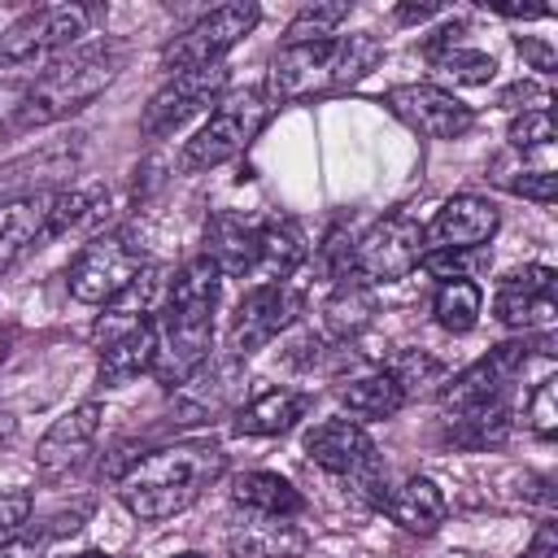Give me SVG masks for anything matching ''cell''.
<instances>
[{"instance_id":"42","label":"cell","mask_w":558,"mask_h":558,"mask_svg":"<svg viewBox=\"0 0 558 558\" xmlns=\"http://www.w3.org/2000/svg\"><path fill=\"white\" fill-rule=\"evenodd\" d=\"M519 52L532 57L536 70H554V48H545V44H536V39H519Z\"/></svg>"},{"instance_id":"4","label":"cell","mask_w":558,"mask_h":558,"mask_svg":"<svg viewBox=\"0 0 558 558\" xmlns=\"http://www.w3.org/2000/svg\"><path fill=\"white\" fill-rule=\"evenodd\" d=\"M266 118H270V100L262 87H244L235 96H222L218 109L205 118V126L183 144L179 170H214V166L240 157L257 140Z\"/></svg>"},{"instance_id":"25","label":"cell","mask_w":558,"mask_h":558,"mask_svg":"<svg viewBox=\"0 0 558 558\" xmlns=\"http://www.w3.org/2000/svg\"><path fill=\"white\" fill-rule=\"evenodd\" d=\"M253 227L235 214H214L205 227V257L218 266V275H248L253 262Z\"/></svg>"},{"instance_id":"38","label":"cell","mask_w":558,"mask_h":558,"mask_svg":"<svg viewBox=\"0 0 558 558\" xmlns=\"http://www.w3.org/2000/svg\"><path fill=\"white\" fill-rule=\"evenodd\" d=\"M501 105H510V109H549V87L545 83H536V78H523V83H514L506 96H501Z\"/></svg>"},{"instance_id":"15","label":"cell","mask_w":558,"mask_h":558,"mask_svg":"<svg viewBox=\"0 0 558 558\" xmlns=\"http://www.w3.org/2000/svg\"><path fill=\"white\" fill-rule=\"evenodd\" d=\"M501 227V214L493 201L484 196H453L436 209V218L423 227V244L432 253H449V248H484Z\"/></svg>"},{"instance_id":"24","label":"cell","mask_w":558,"mask_h":558,"mask_svg":"<svg viewBox=\"0 0 558 558\" xmlns=\"http://www.w3.org/2000/svg\"><path fill=\"white\" fill-rule=\"evenodd\" d=\"M305 397L292 388H270L262 397H253L248 405L235 410V432L240 436H283L288 427H296V418L305 414Z\"/></svg>"},{"instance_id":"17","label":"cell","mask_w":558,"mask_h":558,"mask_svg":"<svg viewBox=\"0 0 558 558\" xmlns=\"http://www.w3.org/2000/svg\"><path fill=\"white\" fill-rule=\"evenodd\" d=\"M331 57H336V35L314 44H283L270 57V78L262 87L266 100H296L331 87Z\"/></svg>"},{"instance_id":"36","label":"cell","mask_w":558,"mask_h":558,"mask_svg":"<svg viewBox=\"0 0 558 558\" xmlns=\"http://www.w3.org/2000/svg\"><path fill=\"white\" fill-rule=\"evenodd\" d=\"M554 140V113L549 109H527L510 122V144L514 148H541Z\"/></svg>"},{"instance_id":"8","label":"cell","mask_w":558,"mask_h":558,"mask_svg":"<svg viewBox=\"0 0 558 558\" xmlns=\"http://www.w3.org/2000/svg\"><path fill=\"white\" fill-rule=\"evenodd\" d=\"M423 222L410 214V209H392L388 218H379L357 244H353V270L371 283H392V279H405L410 270L423 266Z\"/></svg>"},{"instance_id":"30","label":"cell","mask_w":558,"mask_h":558,"mask_svg":"<svg viewBox=\"0 0 558 558\" xmlns=\"http://www.w3.org/2000/svg\"><path fill=\"white\" fill-rule=\"evenodd\" d=\"M506 432H510V410H506V401H493V405H480V410H462V414L449 418V440L471 445V449L501 445Z\"/></svg>"},{"instance_id":"10","label":"cell","mask_w":558,"mask_h":558,"mask_svg":"<svg viewBox=\"0 0 558 558\" xmlns=\"http://www.w3.org/2000/svg\"><path fill=\"white\" fill-rule=\"evenodd\" d=\"M384 105L392 109V118H401L410 131H418L427 140H458L475 122L471 105H462L453 92L432 87V83H401L384 96Z\"/></svg>"},{"instance_id":"21","label":"cell","mask_w":558,"mask_h":558,"mask_svg":"<svg viewBox=\"0 0 558 558\" xmlns=\"http://www.w3.org/2000/svg\"><path fill=\"white\" fill-rule=\"evenodd\" d=\"M52 196H57V192H35V196L0 201V275H4L35 240H44Z\"/></svg>"},{"instance_id":"29","label":"cell","mask_w":558,"mask_h":558,"mask_svg":"<svg viewBox=\"0 0 558 558\" xmlns=\"http://www.w3.org/2000/svg\"><path fill=\"white\" fill-rule=\"evenodd\" d=\"M480 305H484V292L475 279H440L436 296H432V314L445 331L462 336L480 323Z\"/></svg>"},{"instance_id":"43","label":"cell","mask_w":558,"mask_h":558,"mask_svg":"<svg viewBox=\"0 0 558 558\" xmlns=\"http://www.w3.org/2000/svg\"><path fill=\"white\" fill-rule=\"evenodd\" d=\"M0 558H39L35 541H0Z\"/></svg>"},{"instance_id":"5","label":"cell","mask_w":558,"mask_h":558,"mask_svg":"<svg viewBox=\"0 0 558 558\" xmlns=\"http://www.w3.org/2000/svg\"><path fill=\"white\" fill-rule=\"evenodd\" d=\"M262 9L253 0H235V4H218L209 13H201L183 35H174L161 48V70L170 74H187V70H205V65H222V57L257 26Z\"/></svg>"},{"instance_id":"2","label":"cell","mask_w":558,"mask_h":558,"mask_svg":"<svg viewBox=\"0 0 558 558\" xmlns=\"http://www.w3.org/2000/svg\"><path fill=\"white\" fill-rule=\"evenodd\" d=\"M227 466V453L218 440H179L144 453L122 480H118V501L144 519H170L183 514Z\"/></svg>"},{"instance_id":"20","label":"cell","mask_w":558,"mask_h":558,"mask_svg":"<svg viewBox=\"0 0 558 558\" xmlns=\"http://www.w3.org/2000/svg\"><path fill=\"white\" fill-rule=\"evenodd\" d=\"M305 262V235L292 218H270L253 227V262L248 279L257 283H283Z\"/></svg>"},{"instance_id":"37","label":"cell","mask_w":558,"mask_h":558,"mask_svg":"<svg viewBox=\"0 0 558 558\" xmlns=\"http://www.w3.org/2000/svg\"><path fill=\"white\" fill-rule=\"evenodd\" d=\"M35 510V497L26 488H0V541H9Z\"/></svg>"},{"instance_id":"9","label":"cell","mask_w":558,"mask_h":558,"mask_svg":"<svg viewBox=\"0 0 558 558\" xmlns=\"http://www.w3.org/2000/svg\"><path fill=\"white\" fill-rule=\"evenodd\" d=\"M296 314H301V292H296L292 283H253V288L240 296L235 318H231V331H227L231 357L257 353V349L270 344Z\"/></svg>"},{"instance_id":"7","label":"cell","mask_w":558,"mask_h":558,"mask_svg":"<svg viewBox=\"0 0 558 558\" xmlns=\"http://www.w3.org/2000/svg\"><path fill=\"white\" fill-rule=\"evenodd\" d=\"M144 253L131 235L113 231V235H96L92 244L78 248V257L70 262L65 270V283H70V296L83 301V305H105L113 301L140 270H144Z\"/></svg>"},{"instance_id":"22","label":"cell","mask_w":558,"mask_h":558,"mask_svg":"<svg viewBox=\"0 0 558 558\" xmlns=\"http://www.w3.org/2000/svg\"><path fill=\"white\" fill-rule=\"evenodd\" d=\"M379 506L388 510V519H392V523H401L405 532H418V536H432V532L445 523V514H449L445 493H440L427 475L405 480L397 493L379 497Z\"/></svg>"},{"instance_id":"16","label":"cell","mask_w":558,"mask_h":558,"mask_svg":"<svg viewBox=\"0 0 558 558\" xmlns=\"http://www.w3.org/2000/svg\"><path fill=\"white\" fill-rule=\"evenodd\" d=\"M305 453L310 462H318L331 475H349V480H375L379 458H375V440L362 432V423L353 418H327L305 436Z\"/></svg>"},{"instance_id":"11","label":"cell","mask_w":558,"mask_h":558,"mask_svg":"<svg viewBox=\"0 0 558 558\" xmlns=\"http://www.w3.org/2000/svg\"><path fill=\"white\" fill-rule=\"evenodd\" d=\"M222 87H227V65H205V70L170 74V83L144 105L140 135H144V140H157V135L174 131L183 118H192L196 109H205L209 100H218Z\"/></svg>"},{"instance_id":"13","label":"cell","mask_w":558,"mask_h":558,"mask_svg":"<svg viewBox=\"0 0 558 558\" xmlns=\"http://www.w3.org/2000/svg\"><path fill=\"white\" fill-rule=\"evenodd\" d=\"M166 292H170V270H166V266H144L113 301H105V310H100V318H96V327H92L96 349L113 344V340L126 336V331L148 327L153 314L161 310Z\"/></svg>"},{"instance_id":"6","label":"cell","mask_w":558,"mask_h":558,"mask_svg":"<svg viewBox=\"0 0 558 558\" xmlns=\"http://www.w3.org/2000/svg\"><path fill=\"white\" fill-rule=\"evenodd\" d=\"M92 26V9L87 4H48L35 9L26 17H17L4 35H0V70H26L39 65L44 57L70 48L78 35H87Z\"/></svg>"},{"instance_id":"27","label":"cell","mask_w":558,"mask_h":558,"mask_svg":"<svg viewBox=\"0 0 558 558\" xmlns=\"http://www.w3.org/2000/svg\"><path fill=\"white\" fill-rule=\"evenodd\" d=\"M153 349H157L153 323L140 327V331L118 336L113 344L100 349V379L105 384H131L135 375H148L153 371Z\"/></svg>"},{"instance_id":"1","label":"cell","mask_w":558,"mask_h":558,"mask_svg":"<svg viewBox=\"0 0 558 558\" xmlns=\"http://www.w3.org/2000/svg\"><path fill=\"white\" fill-rule=\"evenodd\" d=\"M218 266L201 253L179 275H170V292L161 301V318H153V379L161 388H183L209 357L214 340V310H218Z\"/></svg>"},{"instance_id":"12","label":"cell","mask_w":558,"mask_h":558,"mask_svg":"<svg viewBox=\"0 0 558 558\" xmlns=\"http://www.w3.org/2000/svg\"><path fill=\"white\" fill-rule=\"evenodd\" d=\"M523 362H527V344L523 340H510V344L488 349L480 362H471L462 375H453L440 388V405L453 410V414H462V410H480V405L501 401L506 384L523 371Z\"/></svg>"},{"instance_id":"39","label":"cell","mask_w":558,"mask_h":558,"mask_svg":"<svg viewBox=\"0 0 558 558\" xmlns=\"http://www.w3.org/2000/svg\"><path fill=\"white\" fill-rule=\"evenodd\" d=\"M510 192L549 205V201H554V174H549V170H532V174H523V179H510Z\"/></svg>"},{"instance_id":"3","label":"cell","mask_w":558,"mask_h":558,"mask_svg":"<svg viewBox=\"0 0 558 558\" xmlns=\"http://www.w3.org/2000/svg\"><path fill=\"white\" fill-rule=\"evenodd\" d=\"M122 70V48L113 44H87L74 48L57 61H48L31 83L26 96L13 113V131H35V126H52L78 109H87Z\"/></svg>"},{"instance_id":"31","label":"cell","mask_w":558,"mask_h":558,"mask_svg":"<svg viewBox=\"0 0 558 558\" xmlns=\"http://www.w3.org/2000/svg\"><path fill=\"white\" fill-rule=\"evenodd\" d=\"M384 57V44L366 31L357 35H336V57H331V87H349L357 78H366Z\"/></svg>"},{"instance_id":"32","label":"cell","mask_w":558,"mask_h":558,"mask_svg":"<svg viewBox=\"0 0 558 558\" xmlns=\"http://www.w3.org/2000/svg\"><path fill=\"white\" fill-rule=\"evenodd\" d=\"M349 17L344 0H323V4H305L296 9V17L283 31V44H314V39H331L336 26Z\"/></svg>"},{"instance_id":"40","label":"cell","mask_w":558,"mask_h":558,"mask_svg":"<svg viewBox=\"0 0 558 558\" xmlns=\"http://www.w3.org/2000/svg\"><path fill=\"white\" fill-rule=\"evenodd\" d=\"M31 83V78H26ZM26 83L22 78H0V135L4 131H13V113H17V105H22V96H26Z\"/></svg>"},{"instance_id":"34","label":"cell","mask_w":558,"mask_h":558,"mask_svg":"<svg viewBox=\"0 0 558 558\" xmlns=\"http://www.w3.org/2000/svg\"><path fill=\"white\" fill-rule=\"evenodd\" d=\"M96 205H105V192H57L52 196V209H48V227H44V240H52V235H65L70 227H83L92 214H96Z\"/></svg>"},{"instance_id":"33","label":"cell","mask_w":558,"mask_h":558,"mask_svg":"<svg viewBox=\"0 0 558 558\" xmlns=\"http://www.w3.org/2000/svg\"><path fill=\"white\" fill-rule=\"evenodd\" d=\"M432 65L453 78V83H488L493 78V57L488 52H475V48H458V44H445L432 52Z\"/></svg>"},{"instance_id":"35","label":"cell","mask_w":558,"mask_h":558,"mask_svg":"<svg viewBox=\"0 0 558 558\" xmlns=\"http://www.w3.org/2000/svg\"><path fill=\"white\" fill-rule=\"evenodd\" d=\"M527 427L536 436H545V440L558 432V379L554 375H545L536 384V392L527 397Z\"/></svg>"},{"instance_id":"26","label":"cell","mask_w":558,"mask_h":558,"mask_svg":"<svg viewBox=\"0 0 558 558\" xmlns=\"http://www.w3.org/2000/svg\"><path fill=\"white\" fill-rule=\"evenodd\" d=\"M340 405L353 414V423L357 418H392L405 405V388L388 371H371L340 388Z\"/></svg>"},{"instance_id":"41","label":"cell","mask_w":558,"mask_h":558,"mask_svg":"<svg viewBox=\"0 0 558 558\" xmlns=\"http://www.w3.org/2000/svg\"><path fill=\"white\" fill-rule=\"evenodd\" d=\"M523 558H558V532H554V523H541L536 527V536H532V545H527Z\"/></svg>"},{"instance_id":"18","label":"cell","mask_w":558,"mask_h":558,"mask_svg":"<svg viewBox=\"0 0 558 558\" xmlns=\"http://www.w3.org/2000/svg\"><path fill=\"white\" fill-rule=\"evenodd\" d=\"M96 432H100V401H83V405L65 410V414L39 436V445H35V466H39L44 475H57V471L74 466V462L92 449Z\"/></svg>"},{"instance_id":"44","label":"cell","mask_w":558,"mask_h":558,"mask_svg":"<svg viewBox=\"0 0 558 558\" xmlns=\"http://www.w3.org/2000/svg\"><path fill=\"white\" fill-rule=\"evenodd\" d=\"M432 13H440V4H401L397 9V22H423Z\"/></svg>"},{"instance_id":"23","label":"cell","mask_w":558,"mask_h":558,"mask_svg":"<svg viewBox=\"0 0 558 558\" xmlns=\"http://www.w3.org/2000/svg\"><path fill=\"white\" fill-rule=\"evenodd\" d=\"M231 501L244 506L248 514H275V519H296L305 510V497L275 471H244L231 488Z\"/></svg>"},{"instance_id":"28","label":"cell","mask_w":558,"mask_h":558,"mask_svg":"<svg viewBox=\"0 0 558 558\" xmlns=\"http://www.w3.org/2000/svg\"><path fill=\"white\" fill-rule=\"evenodd\" d=\"M323 314H327V327H331L336 336H344V340L357 336V331L371 323V314H375V292H371V283H366L362 275H344V279L331 288Z\"/></svg>"},{"instance_id":"46","label":"cell","mask_w":558,"mask_h":558,"mask_svg":"<svg viewBox=\"0 0 558 558\" xmlns=\"http://www.w3.org/2000/svg\"><path fill=\"white\" fill-rule=\"evenodd\" d=\"M174 558H201V554H174Z\"/></svg>"},{"instance_id":"19","label":"cell","mask_w":558,"mask_h":558,"mask_svg":"<svg viewBox=\"0 0 558 558\" xmlns=\"http://www.w3.org/2000/svg\"><path fill=\"white\" fill-rule=\"evenodd\" d=\"M305 549H310V532L275 514H244L227 532L231 558H301Z\"/></svg>"},{"instance_id":"14","label":"cell","mask_w":558,"mask_h":558,"mask_svg":"<svg viewBox=\"0 0 558 558\" xmlns=\"http://www.w3.org/2000/svg\"><path fill=\"white\" fill-rule=\"evenodd\" d=\"M493 314L514 331H549L558 305H554V270L549 266H523L510 270L497 283Z\"/></svg>"},{"instance_id":"45","label":"cell","mask_w":558,"mask_h":558,"mask_svg":"<svg viewBox=\"0 0 558 558\" xmlns=\"http://www.w3.org/2000/svg\"><path fill=\"white\" fill-rule=\"evenodd\" d=\"M70 558H109V554H100V549H83V554H70Z\"/></svg>"}]
</instances>
